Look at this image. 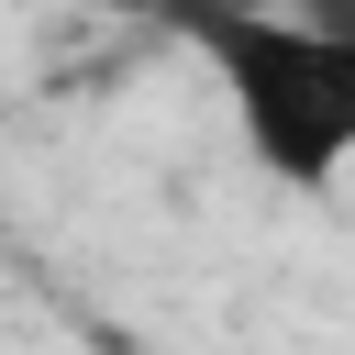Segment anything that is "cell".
<instances>
[{"label":"cell","mask_w":355,"mask_h":355,"mask_svg":"<svg viewBox=\"0 0 355 355\" xmlns=\"http://www.w3.org/2000/svg\"><path fill=\"white\" fill-rule=\"evenodd\" d=\"M166 22L189 33V55L211 67L244 155L277 189H333L355 166V33L344 22H277V11H200L166 0Z\"/></svg>","instance_id":"cell-1"},{"label":"cell","mask_w":355,"mask_h":355,"mask_svg":"<svg viewBox=\"0 0 355 355\" xmlns=\"http://www.w3.org/2000/svg\"><path fill=\"white\" fill-rule=\"evenodd\" d=\"M200 11H277V22H344L355 33V0H200Z\"/></svg>","instance_id":"cell-2"}]
</instances>
